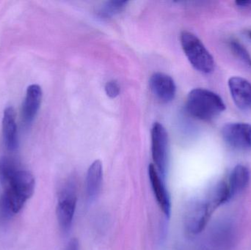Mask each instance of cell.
<instances>
[{
    "label": "cell",
    "instance_id": "obj_1",
    "mask_svg": "<svg viewBox=\"0 0 251 250\" xmlns=\"http://www.w3.org/2000/svg\"><path fill=\"white\" fill-rule=\"evenodd\" d=\"M35 179L29 172L19 170L5 185L1 198V211L3 217L10 218L17 214L32 196L35 190Z\"/></svg>",
    "mask_w": 251,
    "mask_h": 250
},
{
    "label": "cell",
    "instance_id": "obj_2",
    "mask_svg": "<svg viewBox=\"0 0 251 250\" xmlns=\"http://www.w3.org/2000/svg\"><path fill=\"white\" fill-rule=\"evenodd\" d=\"M187 110L196 118L210 120L223 113L226 110V105L221 97L215 92L196 88L187 96Z\"/></svg>",
    "mask_w": 251,
    "mask_h": 250
},
{
    "label": "cell",
    "instance_id": "obj_3",
    "mask_svg": "<svg viewBox=\"0 0 251 250\" xmlns=\"http://www.w3.org/2000/svg\"><path fill=\"white\" fill-rule=\"evenodd\" d=\"M180 40L183 50L192 66L202 73H212L215 69V61L203 43L188 31L181 32Z\"/></svg>",
    "mask_w": 251,
    "mask_h": 250
},
{
    "label": "cell",
    "instance_id": "obj_4",
    "mask_svg": "<svg viewBox=\"0 0 251 250\" xmlns=\"http://www.w3.org/2000/svg\"><path fill=\"white\" fill-rule=\"evenodd\" d=\"M76 202V183L74 182H66L60 191L57 206V221L63 233H67L72 227Z\"/></svg>",
    "mask_w": 251,
    "mask_h": 250
},
{
    "label": "cell",
    "instance_id": "obj_5",
    "mask_svg": "<svg viewBox=\"0 0 251 250\" xmlns=\"http://www.w3.org/2000/svg\"><path fill=\"white\" fill-rule=\"evenodd\" d=\"M151 152L153 165L162 178H165L168 169V133L164 126L155 123L151 129Z\"/></svg>",
    "mask_w": 251,
    "mask_h": 250
},
{
    "label": "cell",
    "instance_id": "obj_6",
    "mask_svg": "<svg viewBox=\"0 0 251 250\" xmlns=\"http://www.w3.org/2000/svg\"><path fill=\"white\" fill-rule=\"evenodd\" d=\"M223 138L231 148L241 151H251V125L228 123L222 130Z\"/></svg>",
    "mask_w": 251,
    "mask_h": 250
},
{
    "label": "cell",
    "instance_id": "obj_7",
    "mask_svg": "<svg viewBox=\"0 0 251 250\" xmlns=\"http://www.w3.org/2000/svg\"><path fill=\"white\" fill-rule=\"evenodd\" d=\"M212 213L206 201H196L190 204L184 217L187 231L192 234H199L203 231Z\"/></svg>",
    "mask_w": 251,
    "mask_h": 250
},
{
    "label": "cell",
    "instance_id": "obj_8",
    "mask_svg": "<svg viewBox=\"0 0 251 250\" xmlns=\"http://www.w3.org/2000/svg\"><path fill=\"white\" fill-rule=\"evenodd\" d=\"M234 229L228 223H219L212 227L206 239L207 250H228L234 242Z\"/></svg>",
    "mask_w": 251,
    "mask_h": 250
},
{
    "label": "cell",
    "instance_id": "obj_9",
    "mask_svg": "<svg viewBox=\"0 0 251 250\" xmlns=\"http://www.w3.org/2000/svg\"><path fill=\"white\" fill-rule=\"evenodd\" d=\"M149 176L153 194L159 208L167 217H170L171 214V198L165 187L162 176L153 164L149 165Z\"/></svg>",
    "mask_w": 251,
    "mask_h": 250
},
{
    "label": "cell",
    "instance_id": "obj_10",
    "mask_svg": "<svg viewBox=\"0 0 251 250\" xmlns=\"http://www.w3.org/2000/svg\"><path fill=\"white\" fill-rule=\"evenodd\" d=\"M150 87L153 93L162 102H169L175 97L176 87L174 79L163 73H155L150 79Z\"/></svg>",
    "mask_w": 251,
    "mask_h": 250
},
{
    "label": "cell",
    "instance_id": "obj_11",
    "mask_svg": "<svg viewBox=\"0 0 251 250\" xmlns=\"http://www.w3.org/2000/svg\"><path fill=\"white\" fill-rule=\"evenodd\" d=\"M230 92L236 105L241 110L251 108V84L243 78L234 76L228 81Z\"/></svg>",
    "mask_w": 251,
    "mask_h": 250
},
{
    "label": "cell",
    "instance_id": "obj_12",
    "mask_svg": "<svg viewBox=\"0 0 251 250\" xmlns=\"http://www.w3.org/2000/svg\"><path fill=\"white\" fill-rule=\"evenodd\" d=\"M42 95V90L39 85H32L28 87L22 107V117L26 123H30L36 116L41 106Z\"/></svg>",
    "mask_w": 251,
    "mask_h": 250
},
{
    "label": "cell",
    "instance_id": "obj_13",
    "mask_svg": "<svg viewBox=\"0 0 251 250\" xmlns=\"http://www.w3.org/2000/svg\"><path fill=\"white\" fill-rule=\"evenodd\" d=\"M2 132L4 143L9 151H15L18 148L17 126L16 113L13 107H7L4 112L2 119Z\"/></svg>",
    "mask_w": 251,
    "mask_h": 250
},
{
    "label": "cell",
    "instance_id": "obj_14",
    "mask_svg": "<svg viewBox=\"0 0 251 250\" xmlns=\"http://www.w3.org/2000/svg\"><path fill=\"white\" fill-rule=\"evenodd\" d=\"M103 180V166L100 160L91 164L87 172L86 193L90 201H94L101 190Z\"/></svg>",
    "mask_w": 251,
    "mask_h": 250
},
{
    "label": "cell",
    "instance_id": "obj_15",
    "mask_svg": "<svg viewBox=\"0 0 251 250\" xmlns=\"http://www.w3.org/2000/svg\"><path fill=\"white\" fill-rule=\"evenodd\" d=\"M250 181V172L247 167L237 165L231 173L230 177L229 189L231 196L243 192Z\"/></svg>",
    "mask_w": 251,
    "mask_h": 250
},
{
    "label": "cell",
    "instance_id": "obj_16",
    "mask_svg": "<svg viewBox=\"0 0 251 250\" xmlns=\"http://www.w3.org/2000/svg\"><path fill=\"white\" fill-rule=\"evenodd\" d=\"M231 197L232 196L230 192L229 186L225 182H221L211 192L210 196L206 202L214 212L217 208L227 202Z\"/></svg>",
    "mask_w": 251,
    "mask_h": 250
},
{
    "label": "cell",
    "instance_id": "obj_17",
    "mask_svg": "<svg viewBox=\"0 0 251 250\" xmlns=\"http://www.w3.org/2000/svg\"><path fill=\"white\" fill-rule=\"evenodd\" d=\"M18 170V165L14 160L7 157L0 159V178L4 185L8 183Z\"/></svg>",
    "mask_w": 251,
    "mask_h": 250
},
{
    "label": "cell",
    "instance_id": "obj_18",
    "mask_svg": "<svg viewBox=\"0 0 251 250\" xmlns=\"http://www.w3.org/2000/svg\"><path fill=\"white\" fill-rule=\"evenodd\" d=\"M126 4V1H107L99 10L98 15L101 19L112 17L117 13H120L125 8Z\"/></svg>",
    "mask_w": 251,
    "mask_h": 250
},
{
    "label": "cell",
    "instance_id": "obj_19",
    "mask_svg": "<svg viewBox=\"0 0 251 250\" xmlns=\"http://www.w3.org/2000/svg\"><path fill=\"white\" fill-rule=\"evenodd\" d=\"M230 45L234 54L241 60L242 63L251 73V57L247 50L240 43L236 41H231Z\"/></svg>",
    "mask_w": 251,
    "mask_h": 250
},
{
    "label": "cell",
    "instance_id": "obj_20",
    "mask_svg": "<svg viewBox=\"0 0 251 250\" xmlns=\"http://www.w3.org/2000/svg\"><path fill=\"white\" fill-rule=\"evenodd\" d=\"M106 93L110 98H115L120 93V87L116 81L112 80L106 84L105 88Z\"/></svg>",
    "mask_w": 251,
    "mask_h": 250
},
{
    "label": "cell",
    "instance_id": "obj_21",
    "mask_svg": "<svg viewBox=\"0 0 251 250\" xmlns=\"http://www.w3.org/2000/svg\"><path fill=\"white\" fill-rule=\"evenodd\" d=\"M65 250H79V242H78L77 239H71Z\"/></svg>",
    "mask_w": 251,
    "mask_h": 250
},
{
    "label": "cell",
    "instance_id": "obj_22",
    "mask_svg": "<svg viewBox=\"0 0 251 250\" xmlns=\"http://www.w3.org/2000/svg\"><path fill=\"white\" fill-rule=\"evenodd\" d=\"M236 4L240 7H249L251 6V1H237Z\"/></svg>",
    "mask_w": 251,
    "mask_h": 250
},
{
    "label": "cell",
    "instance_id": "obj_23",
    "mask_svg": "<svg viewBox=\"0 0 251 250\" xmlns=\"http://www.w3.org/2000/svg\"><path fill=\"white\" fill-rule=\"evenodd\" d=\"M250 37H251V32H250Z\"/></svg>",
    "mask_w": 251,
    "mask_h": 250
}]
</instances>
